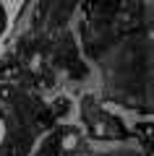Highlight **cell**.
Segmentation results:
<instances>
[{
	"label": "cell",
	"mask_w": 154,
	"mask_h": 156,
	"mask_svg": "<svg viewBox=\"0 0 154 156\" xmlns=\"http://www.w3.org/2000/svg\"><path fill=\"white\" fill-rule=\"evenodd\" d=\"M6 26H8V11H6V3L0 0V34L6 31Z\"/></svg>",
	"instance_id": "6da1fadb"
}]
</instances>
